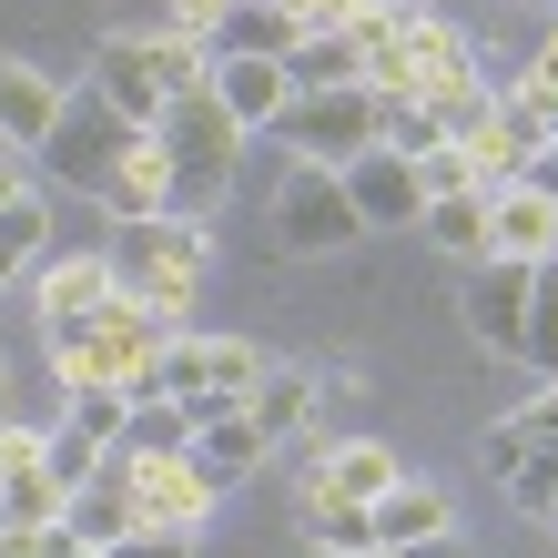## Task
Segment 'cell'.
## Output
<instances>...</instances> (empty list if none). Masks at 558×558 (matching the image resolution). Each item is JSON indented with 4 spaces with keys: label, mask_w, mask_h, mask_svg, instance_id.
<instances>
[{
    "label": "cell",
    "mask_w": 558,
    "mask_h": 558,
    "mask_svg": "<svg viewBox=\"0 0 558 558\" xmlns=\"http://www.w3.org/2000/svg\"><path fill=\"white\" fill-rule=\"evenodd\" d=\"M102 265H112V294H133L143 315L183 325L193 294H204V265H214V234L193 214H153V223H112L102 234Z\"/></svg>",
    "instance_id": "6da1fadb"
},
{
    "label": "cell",
    "mask_w": 558,
    "mask_h": 558,
    "mask_svg": "<svg viewBox=\"0 0 558 558\" xmlns=\"http://www.w3.org/2000/svg\"><path fill=\"white\" fill-rule=\"evenodd\" d=\"M173 336H183V325H162V315L133 305V294H112L72 345H51V376H61V397H133L143 407L153 397V355Z\"/></svg>",
    "instance_id": "7a4b0ae2"
},
{
    "label": "cell",
    "mask_w": 558,
    "mask_h": 558,
    "mask_svg": "<svg viewBox=\"0 0 558 558\" xmlns=\"http://www.w3.org/2000/svg\"><path fill=\"white\" fill-rule=\"evenodd\" d=\"M153 143H162V162H173V214H193V223H204L223 193H234V173H244V133L223 122L214 92H183V102H162Z\"/></svg>",
    "instance_id": "3957f363"
},
{
    "label": "cell",
    "mask_w": 558,
    "mask_h": 558,
    "mask_svg": "<svg viewBox=\"0 0 558 558\" xmlns=\"http://www.w3.org/2000/svg\"><path fill=\"white\" fill-rule=\"evenodd\" d=\"M457 153H468L477 193H508V183H529L538 162H548V102H538V92L508 72V82H498V102H487V122H477V133L457 143Z\"/></svg>",
    "instance_id": "277c9868"
},
{
    "label": "cell",
    "mask_w": 558,
    "mask_h": 558,
    "mask_svg": "<svg viewBox=\"0 0 558 558\" xmlns=\"http://www.w3.org/2000/svg\"><path fill=\"white\" fill-rule=\"evenodd\" d=\"M275 143H284L294 162L345 173L355 153H376V92H366V82H345V92H294L284 122H275Z\"/></svg>",
    "instance_id": "5b68a950"
},
{
    "label": "cell",
    "mask_w": 558,
    "mask_h": 558,
    "mask_svg": "<svg viewBox=\"0 0 558 558\" xmlns=\"http://www.w3.org/2000/svg\"><path fill=\"white\" fill-rule=\"evenodd\" d=\"M133 143H143V122H122L102 92L82 82V92H61V122H51L41 162H51V173L72 183V193H102V183H112V162L133 153Z\"/></svg>",
    "instance_id": "8992f818"
},
{
    "label": "cell",
    "mask_w": 558,
    "mask_h": 558,
    "mask_svg": "<svg viewBox=\"0 0 558 558\" xmlns=\"http://www.w3.org/2000/svg\"><path fill=\"white\" fill-rule=\"evenodd\" d=\"M366 223H355V204H345V173H325V162H294V173L275 183V244L284 254H336V244H355Z\"/></svg>",
    "instance_id": "52a82bcc"
},
{
    "label": "cell",
    "mask_w": 558,
    "mask_h": 558,
    "mask_svg": "<svg viewBox=\"0 0 558 558\" xmlns=\"http://www.w3.org/2000/svg\"><path fill=\"white\" fill-rule=\"evenodd\" d=\"M102 305H112V265H102V244H92V254H61V265L31 275V315H41V345H72Z\"/></svg>",
    "instance_id": "ba28073f"
},
{
    "label": "cell",
    "mask_w": 558,
    "mask_h": 558,
    "mask_svg": "<svg viewBox=\"0 0 558 558\" xmlns=\"http://www.w3.org/2000/svg\"><path fill=\"white\" fill-rule=\"evenodd\" d=\"M133 508H143V529H183V538H204V518L223 508V487L193 468V447H183V457H143V468H133Z\"/></svg>",
    "instance_id": "9c48e42d"
},
{
    "label": "cell",
    "mask_w": 558,
    "mask_h": 558,
    "mask_svg": "<svg viewBox=\"0 0 558 558\" xmlns=\"http://www.w3.org/2000/svg\"><path fill=\"white\" fill-rule=\"evenodd\" d=\"M345 204H355V223H366V234H416L426 183H416L407 153H355V162H345Z\"/></svg>",
    "instance_id": "30bf717a"
},
{
    "label": "cell",
    "mask_w": 558,
    "mask_h": 558,
    "mask_svg": "<svg viewBox=\"0 0 558 558\" xmlns=\"http://www.w3.org/2000/svg\"><path fill=\"white\" fill-rule=\"evenodd\" d=\"M61 72H41V61H0V153H21V162H41L51 143V122H61Z\"/></svg>",
    "instance_id": "8fae6325"
},
{
    "label": "cell",
    "mask_w": 558,
    "mask_h": 558,
    "mask_svg": "<svg viewBox=\"0 0 558 558\" xmlns=\"http://www.w3.org/2000/svg\"><path fill=\"white\" fill-rule=\"evenodd\" d=\"M487 254L498 265H548L558 254V204H548V183H508V193H487Z\"/></svg>",
    "instance_id": "7c38bea8"
},
{
    "label": "cell",
    "mask_w": 558,
    "mask_h": 558,
    "mask_svg": "<svg viewBox=\"0 0 558 558\" xmlns=\"http://www.w3.org/2000/svg\"><path fill=\"white\" fill-rule=\"evenodd\" d=\"M468 336L487 345V355H518L529 345V265H468Z\"/></svg>",
    "instance_id": "4fadbf2b"
},
{
    "label": "cell",
    "mask_w": 558,
    "mask_h": 558,
    "mask_svg": "<svg viewBox=\"0 0 558 558\" xmlns=\"http://www.w3.org/2000/svg\"><path fill=\"white\" fill-rule=\"evenodd\" d=\"M92 92H102V102L122 112V122H162V82H153V51H143V31H102V41H92V72H82Z\"/></svg>",
    "instance_id": "5bb4252c"
},
{
    "label": "cell",
    "mask_w": 558,
    "mask_h": 558,
    "mask_svg": "<svg viewBox=\"0 0 558 558\" xmlns=\"http://www.w3.org/2000/svg\"><path fill=\"white\" fill-rule=\"evenodd\" d=\"M477 72V41L457 31L447 11H426V21H407V51H397V92H416V102H437L447 82H468Z\"/></svg>",
    "instance_id": "9a60e30c"
},
{
    "label": "cell",
    "mask_w": 558,
    "mask_h": 558,
    "mask_svg": "<svg viewBox=\"0 0 558 558\" xmlns=\"http://www.w3.org/2000/svg\"><path fill=\"white\" fill-rule=\"evenodd\" d=\"M366 518H376V558H397V548H426V538H447V529H457V498H447L437 477H416V468H407V477L386 487V498H376Z\"/></svg>",
    "instance_id": "2e32d148"
},
{
    "label": "cell",
    "mask_w": 558,
    "mask_h": 558,
    "mask_svg": "<svg viewBox=\"0 0 558 558\" xmlns=\"http://www.w3.org/2000/svg\"><path fill=\"white\" fill-rule=\"evenodd\" d=\"M407 477V457L397 447H376V437H345V447H315V477H305V498H345V508H376L386 487Z\"/></svg>",
    "instance_id": "e0dca14e"
},
{
    "label": "cell",
    "mask_w": 558,
    "mask_h": 558,
    "mask_svg": "<svg viewBox=\"0 0 558 558\" xmlns=\"http://www.w3.org/2000/svg\"><path fill=\"white\" fill-rule=\"evenodd\" d=\"M214 102H223V122L254 143V133H275L284 122V102H294V82H284V61H214Z\"/></svg>",
    "instance_id": "ac0fdd59"
},
{
    "label": "cell",
    "mask_w": 558,
    "mask_h": 558,
    "mask_svg": "<svg viewBox=\"0 0 558 558\" xmlns=\"http://www.w3.org/2000/svg\"><path fill=\"white\" fill-rule=\"evenodd\" d=\"M92 204H102L112 223H153V214H173V162H162V143L143 133L133 153H122V162H112V183H102V193H92Z\"/></svg>",
    "instance_id": "d6986e66"
},
{
    "label": "cell",
    "mask_w": 558,
    "mask_h": 558,
    "mask_svg": "<svg viewBox=\"0 0 558 558\" xmlns=\"http://www.w3.org/2000/svg\"><path fill=\"white\" fill-rule=\"evenodd\" d=\"M294 41H305V31L284 21V0H234V11L204 31V51H214V61H284Z\"/></svg>",
    "instance_id": "ffe728a7"
},
{
    "label": "cell",
    "mask_w": 558,
    "mask_h": 558,
    "mask_svg": "<svg viewBox=\"0 0 558 558\" xmlns=\"http://www.w3.org/2000/svg\"><path fill=\"white\" fill-rule=\"evenodd\" d=\"M265 457H275V437H265V426H254L244 407H234V416H204V426H193V468H204L214 487L254 477V468H265Z\"/></svg>",
    "instance_id": "44dd1931"
},
{
    "label": "cell",
    "mask_w": 558,
    "mask_h": 558,
    "mask_svg": "<svg viewBox=\"0 0 558 558\" xmlns=\"http://www.w3.org/2000/svg\"><path fill=\"white\" fill-rule=\"evenodd\" d=\"M315 397H325V386H315L305 366H265V386L244 397V416H254V426H265V437L284 447V437H305V426H315Z\"/></svg>",
    "instance_id": "7402d4cb"
},
{
    "label": "cell",
    "mask_w": 558,
    "mask_h": 558,
    "mask_svg": "<svg viewBox=\"0 0 558 558\" xmlns=\"http://www.w3.org/2000/svg\"><path fill=\"white\" fill-rule=\"evenodd\" d=\"M61 529H72L82 548H112L122 529H143V508H133V487H122V477H92V487H72V508H61Z\"/></svg>",
    "instance_id": "603a6c76"
},
{
    "label": "cell",
    "mask_w": 558,
    "mask_h": 558,
    "mask_svg": "<svg viewBox=\"0 0 558 558\" xmlns=\"http://www.w3.org/2000/svg\"><path fill=\"white\" fill-rule=\"evenodd\" d=\"M426 244H447L457 265H487V193H437V204L416 214Z\"/></svg>",
    "instance_id": "cb8c5ba5"
},
{
    "label": "cell",
    "mask_w": 558,
    "mask_h": 558,
    "mask_svg": "<svg viewBox=\"0 0 558 558\" xmlns=\"http://www.w3.org/2000/svg\"><path fill=\"white\" fill-rule=\"evenodd\" d=\"M143 51H153L162 102H183V92H204V82H214V51L193 41V31H173V21H153V31H143Z\"/></svg>",
    "instance_id": "d4e9b609"
},
{
    "label": "cell",
    "mask_w": 558,
    "mask_h": 558,
    "mask_svg": "<svg viewBox=\"0 0 558 558\" xmlns=\"http://www.w3.org/2000/svg\"><path fill=\"white\" fill-rule=\"evenodd\" d=\"M284 82L294 92H345V82H366V72H355V41H345V31H305V41L284 51Z\"/></svg>",
    "instance_id": "484cf974"
},
{
    "label": "cell",
    "mask_w": 558,
    "mask_h": 558,
    "mask_svg": "<svg viewBox=\"0 0 558 558\" xmlns=\"http://www.w3.org/2000/svg\"><path fill=\"white\" fill-rule=\"evenodd\" d=\"M204 366H214V397H204V416H234L254 386H265V355H254L244 336H204ZM193 416V426H204Z\"/></svg>",
    "instance_id": "4316f807"
},
{
    "label": "cell",
    "mask_w": 558,
    "mask_h": 558,
    "mask_svg": "<svg viewBox=\"0 0 558 558\" xmlns=\"http://www.w3.org/2000/svg\"><path fill=\"white\" fill-rule=\"evenodd\" d=\"M153 397L162 407H183V416H204V397H214V366H204V336H173L153 355Z\"/></svg>",
    "instance_id": "83f0119b"
},
{
    "label": "cell",
    "mask_w": 558,
    "mask_h": 558,
    "mask_svg": "<svg viewBox=\"0 0 558 558\" xmlns=\"http://www.w3.org/2000/svg\"><path fill=\"white\" fill-rule=\"evenodd\" d=\"M437 143H447V122L426 112L416 92H376V153H407L416 162V153H437Z\"/></svg>",
    "instance_id": "f1b7e54d"
},
{
    "label": "cell",
    "mask_w": 558,
    "mask_h": 558,
    "mask_svg": "<svg viewBox=\"0 0 558 558\" xmlns=\"http://www.w3.org/2000/svg\"><path fill=\"white\" fill-rule=\"evenodd\" d=\"M305 538L336 548V558H376V518L345 508V498H305Z\"/></svg>",
    "instance_id": "f546056e"
},
{
    "label": "cell",
    "mask_w": 558,
    "mask_h": 558,
    "mask_svg": "<svg viewBox=\"0 0 558 558\" xmlns=\"http://www.w3.org/2000/svg\"><path fill=\"white\" fill-rule=\"evenodd\" d=\"M183 447H193V416L162 407V397H143L133 426H122V457H133V468H143V457H183Z\"/></svg>",
    "instance_id": "4dcf8cb0"
},
{
    "label": "cell",
    "mask_w": 558,
    "mask_h": 558,
    "mask_svg": "<svg viewBox=\"0 0 558 558\" xmlns=\"http://www.w3.org/2000/svg\"><path fill=\"white\" fill-rule=\"evenodd\" d=\"M508 508L518 518H558V437H529V457L508 468Z\"/></svg>",
    "instance_id": "1f68e13d"
},
{
    "label": "cell",
    "mask_w": 558,
    "mask_h": 558,
    "mask_svg": "<svg viewBox=\"0 0 558 558\" xmlns=\"http://www.w3.org/2000/svg\"><path fill=\"white\" fill-rule=\"evenodd\" d=\"M41 234H51V214H41V193H21V204L0 214V284H21L31 265H41Z\"/></svg>",
    "instance_id": "d6a6232c"
},
{
    "label": "cell",
    "mask_w": 558,
    "mask_h": 558,
    "mask_svg": "<svg viewBox=\"0 0 558 558\" xmlns=\"http://www.w3.org/2000/svg\"><path fill=\"white\" fill-rule=\"evenodd\" d=\"M61 508H72V487H51V477H0V529H61Z\"/></svg>",
    "instance_id": "836d02e7"
},
{
    "label": "cell",
    "mask_w": 558,
    "mask_h": 558,
    "mask_svg": "<svg viewBox=\"0 0 558 558\" xmlns=\"http://www.w3.org/2000/svg\"><path fill=\"white\" fill-rule=\"evenodd\" d=\"M51 477L61 487H92V477H102V447H92L72 416H51Z\"/></svg>",
    "instance_id": "e575fe53"
},
{
    "label": "cell",
    "mask_w": 558,
    "mask_h": 558,
    "mask_svg": "<svg viewBox=\"0 0 558 558\" xmlns=\"http://www.w3.org/2000/svg\"><path fill=\"white\" fill-rule=\"evenodd\" d=\"M61 416H72L92 447H122V426H133V397H61Z\"/></svg>",
    "instance_id": "d590c367"
},
{
    "label": "cell",
    "mask_w": 558,
    "mask_h": 558,
    "mask_svg": "<svg viewBox=\"0 0 558 558\" xmlns=\"http://www.w3.org/2000/svg\"><path fill=\"white\" fill-rule=\"evenodd\" d=\"M416 183H426V204H437V193H477V173H468V153H457V143L416 153Z\"/></svg>",
    "instance_id": "8d00e7d4"
},
{
    "label": "cell",
    "mask_w": 558,
    "mask_h": 558,
    "mask_svg": "<svg viewBox=\"0 0 558 558\" xmlns=\"http://www.w3.org/2000/svg\"><path fill=\"white\" fill-rule=\"evenodd\" d=\"M284 21L294 31H355V21H366V0H284Z\"/></svg>",
    "instance_id": "74e56055"
},
{
    "label": "cell",
    "mask_w": 558,
    "mask_h": 558,
    "mask_svg": "<svg viewBox=\"0 0 558 558\" xmlns=\"http://www.w3.org/2000/svg\"><path fill=\"white\" fill-rule=\"evenodd\" d=\"M102 558H193V538H183V529H122Z\"/></svg>",
    "instance_id": "f35d334b"
},
{
    "label": "cell",
    "mask_w": 558,
    "mask_h": 558,
    "mask_svg": "<svg viewBox=\"0 0 558 558\" xmlns=\"http://www.w3.org/2000/svg\"><path fill=\"white\" fill-rule=\"evenodd\" d=\"M518 457H529V426H518V416H498V426H487V477L508 487V468H518Z\"/></svg>",
    "instance_id": "ab89813d"
},
{
    "label": "cell",
    "mask_w": 558,
    "mask_h": 558,
    "mask_svg": "<svg viewBox=\"0 0 558 558\" xmlns=\"http://www.w3.org/2000/svg\"><path fill=\"white\" fill-rule=\"evenodd\" d=\"M518 82H529L538 102H558V21L538 31V51H529V72H518Z\"/></svg>",
    "instance_id": "60d3db41"
},
{
    "label": "cell",
    "mask_w": 558,
    "mask_h": 558,
    "mask_svg": "<svg viewBox=\"0 0 558 558\" xmlns=\"http://www.w3.org/2000/svg\"><path fill=\"white\" fill-rule=\"evenodd\" d=\"M223 11H234V0H162V21H173V31H193V41H204Z\"/></svg>",
    "instance_id": "b9f144b4"
},
{
    "label": "cell",
    "mask_w": 558,
    "mask_h": 558,
    "mask_svg": "<svg viewBox=\"0 0 558 558\" xmlns=\"http://www.w3.org/2000/svg\"><path fill=\"white\" fill-rule=\"evenodd\" d=\"M518 426H529V437H558V376L538 386V397H529V407H518Z\"/></svg>",
    "instance_id": "7bdbcfd3"
},
{
    "label": "cell",
    "mask_w": 558,
    "mask_h": 558,
    "mask_svg": "<svg viewBox=\"0 0 558 558\" xmlns=\"http://www.w3.org/2000/svg\"><path fill=\"white\" fill-rule=\"evenodd\" d=\"M21 193H31V162H21V153H0V214H11Z\"/></svg>",
    "instance_id": "ee69618b"
},
{
    "label": "cell",
    "mask_w": 558,
    "mask_h": 558,
    "mask_svg": "<svg viewBox=\"0 0 558 558\" xmlns=\"http://www.w3.org/2000/svg\"><path fill=\"white\" fill-rule=\"evenodd\" d=\"M0 558H41V529H0Z\"/></svg>",
    "instance_id": "f6af8a7d"
},
{
    "label": "cell",
    "mask_w": 558,
    "mask_h": 558,
    "mask_svg": "<svg viewBox=\"0 0 558 558\" xmlns=\"http://www.w3.org/2000/svg\"><path fill=\"white\" fill-rule=\"evenodd\" d=\"M397 558H468V538L447 529V538H426V548H397Z\"/></svg>",
    "instance_id": "bcb514c9"
},
{
    "label": "cell",
    "mask_w": 558,
    "mask_h": 558,
    "mask_svg": "<svg viewBox=\"0 0 558 558\" xmlns=\"http://www.w3.org/2000/svg\"><path fill=\"white\" fill-rule=\"evenodd\" d=\"M21 416V376H11V355H0V426Z\"/></svg>",
    "instance_id": "7dc6e473"
},
{
    "label": "cell",
    "mask_w": 558,
    "mask_h": 558,
    "mask_svg": "<svg viewBox=\"0 0 558 558\" xmlns=\"http://www.w3.org/2000/svg\"><path fill=\"white\" fill-rule=\"evenodd\" d=\"M376 11H397V21H426V11H437V0H376Z\"/></svg>",
    "instance_id": "c3c4849f"
},
{
    "label": "cell",
    "mask_w": 558,
    "mask_h": 558,
    "mask_svg": "<svg viewBox=\"0 0 558 558\" xmlns=\"http://www.w3.org/2000/svg\"><path fill=\"white\" fill-rule=\"evenodd\" d=\"M538 183H548V204H558V153H548V162H538Z\"/></svg>",
    "instance_id": "681fc988"
},
{
    "label": "cell",
    "mask_w": 558,
    "mask_h": 558,
    "mask_svg": "<svg viewBox=\"0 0 558 558\" xmlns=\"http://www.w3.org/2000/svg\"><path fill=\"white\" fill-rule=\"evenodd\" d=\"M548 153H558V102H548Z\"/></svg>",
    "instance_id": "f907efd6"
},
{
    "label": "cell",
    "mask_w": 558,
    "mask_h": 558,
    "mask_svg": "<svg viewBox=\"0 0 558 558\" xmlns=\"http://www.w3.org/2000/svg\"><path fill=\"white\" fill-rule=\"evenodd\" d=\"M548 529H558V518H548Z\"/></svg>",
    "instance_id": "816d5d0a"
}]
</instances>
